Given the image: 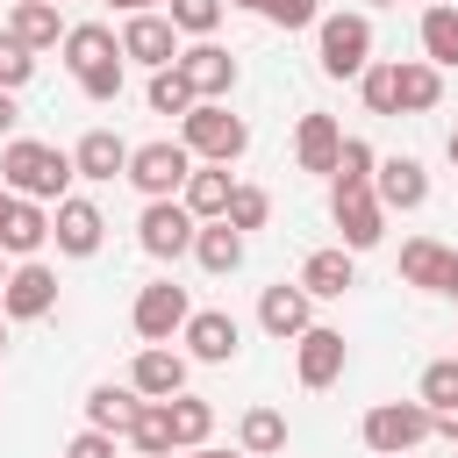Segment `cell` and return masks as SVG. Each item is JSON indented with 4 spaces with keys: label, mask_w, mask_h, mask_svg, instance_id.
<instances>
[{
    "label": "cell",
    "mask_w": 458,
    "mask_h": 458,
    "mask_svg": "<svg viewBox=\"0 0 458 458\" xmlns=\"http://www.w3.org/2000/svg\"><path fill=\"white\" fill-rule=\"evenodd\" d=\"M79 172H72V150H57V143H36V136H14L7 150H0V186L14 193V200H64V186H72Z\"/></svg>",
    "instance_id": "obj_1"
},
{
    "label": "cell",
    "mask_w": 458,
    "mask_h": 458,
    "mask_svg": "<svg viewBox=\"0 0 458 458\" xmlns=\"http://www.w3.org/2000/svg\"><path fill=\"white\" fill-rule=\"evenodd\" d=\"M64 64H72L86 100H122V64L129 57H122V36L107 21H72L64 29Z\"/></svg>",
    "instance_id": "obj_2"
},
{
    "label": "cell",
    "mask_w": 458,
    "mask_h": 458,
    "mask_svg": "<svg viewBox=\"0 0 458 458\" xmlns=\"http://www.w3.org/2000/svg\"><path fill=\"white\" fill-rule=\"evenodd\" d=\"M179 143L193 150V165H236V157L250 150V122L229 114L222 100H200V107L179 122Z\"/></svg>",
    "instance_id": "obj_3"
},
{
    "label": "cell",
    "mask_w": 458,
    "mask_h": 458,
    "mask_svg": "<svg viewBox=\"0 0 458 458\" xmlns=\"http://www.w3.org/2000/svg\"><path fill=\"white\" fill-rule=\"evenodd\" d=\"M358 437H365L372 458H401V451H415L422 437H437V415H429L422 401H379V408H365Z\"/></svg>",
    "instance_id": "obj_4"
},
{
    "label": "cell",
    "mask_w": 458,
    "mask_h": 458,
    "mask_svg": "<svg viewBox=\"0 0 458 458\" xmlns=\"http://www.w3.org/2000/svg\"><path fill=\"white\" fill-rule=\"evenodd\" d=\"M186 179H193V150H186V143L157 136V143H136V150H129V186H136L143 200H179Z\"/></svg>",
    "instance_id": "obj_5"
},
{
    "label": "cell",
    "mask_w": 458,
    "mask_h": 458,
    "mask_svg": "<svg viewBox=\"0 0 458 458\" xmlns=\"http://www.w3.org/2000/svg\"><path fill=\"white\" fill-rule=\"evenodd\" d=\"M315 57L329 79H358L372 64V21L365 14H322L315 21Z\"/></svg>",
    "instance_id": "obj_6"
},
{
    "label": "cell",
    "mask_w": 458,
    "mask_h": 458,
    "mask_svg": "<svg viewBox=\"0 0 458 458\" xmlns=\"http://www.w3.org/2000/svg\"><path fill=\"white\" fill-rule=\"evenodd\" d=\"M193 236H200V222L186 215V200H143V215H136V243H143V258H186L193 250Z\"/></svg>",
    "instance_id": "obj_7"
},
{
    "label": "cell",
    "mask_w": 458,
    "mask_h": 458,
    "mask_svg": "<svg viewBox=\"0 0 458 458\" xmlns=\"http://www.w3.org/2000/svg\"><path fill=\"white\" fill-rule=\"evenodd\" d=\"M186 322H193V301H186V286H172V279H150V286L136 293V308H129V329H136L143 344H172Z\"/></svg>",
    "instance_id": "obj_8"
},
{
    "label": "cell",
    "mask_w": 458,
    "mask_h": 458,
    "mask_svg": "<svg viewBox=\"0 0 458 458\" xmlns=\"http://www.w3.org/2000/svg\"><path fill=\"white\" fill-rule=\"evenodd\" d=\"M329 222L344 229V250H351V258L386 236V208H379L372 186H329Z\"/></svg>",
    "instance_id": "obj_9"
},
{
    "label": "cell",
    "mask_w": 458,
    "mask_h": 458,
    "mask_svg": "<svg viewBox=\"0 0 458 458\" xmlns=\"http://www.w3.org/2000/svg\"><path fill=\"white\" fill-rule=\"evenodd\" d=\"M57 308V272L43 265V258H21L14 272H7V286H0V315L7 322H43Z\"/></svg>",
    "instance_id": "obj_10"
},
{
    "label": "cell",
    "mask_w": 458,
    "mask_h": 458,
    "mask_svg": "<svg viewBox=\"0 0 458 458\" xmlns=\"http://www.w3.org/2000/svg\"><path fill=\"white\" fill-rule=\"evenodd\" d=\"M344 365H351V344H344V329L315 322L308 336H293V372H301V386H308V394L336 386V379H344Z\"/></svg>",
    "instance_id": "obj_11"
},
{
    "label": "cell",
    "mask_w": 458,
    "mask_h": 458,
    "mask_svg": "<svg viewBox=\"0 0 458 458\" xmlns=\"http://www.w3.org/2000/svg\"><path fill=\"white\" fill-rule=\"evenodd\" d=\"M258 329H265V336H279V344L308 336V329H315V293H308L301 279L265 286V293H258Z\"/></svg>",
    "instance_id": "obj_12"
},
{
    "label": "cell",
    "mask_w": 458,
    "mask_h": 458,
    "mask_svg": "<svg viewBox=\"0 0 458 458\" xmlns=\"http://www.w3.org/2000/svg\"><path fill=\"white\" fill-rule=\"evenodd\" d=\"M50 243H57L64 258H93V250L107 243V215H100L93 200H79V193H64V200L50 208Z\"/></svg>",
    "instance_id": "obj_13"
},
{
    "label": "cell",
    "mask_w": 458,
    "mask_h": 458,
    "mask_svg": "<svg viewBox=\"0 0 458 458\" xmlns=\"http://www.w3.org/2000/svg\"><path fill=\"white\" fill-rule=\"evenodd\" d=\"M122 57H129V64H150V72L179 64V29H172V14H129V21H122Z\"/></svg>",
    "instance_id": "obj_14"
},
{
    "label": "cell",
    "mask_w": 458,
    "mask_h": 458,
    "mask_svg": "<svg viewBox=\"0 0 458 458\" xmlns=\"http://www.w3.org/2000/svg\"><path fill=\"white\" fill-rule=\"evenodd\" d=\"M179 336H186V358H200V365H229L243 351V329H236L229 308H193V322Z\"/></svg>",
    "instance_id": "obj_15"
},
{
    "label": "cell",
    "mask_w": 458,
    "mask_h": 458,
    "mask_svg": "<svg viewBox=\"0 0 458 458\" xmlns=\"http://www.w3.org/2000/svg\"><path fill=\"white\" fill-rule=\"evenodd\" d=\"M336 157H344V129H336V114H301V129H293V165L301 172H315V179H336Z\"/></svg>",
    "instance_id": "obj_16"
},
{
    "label": "cell",
    "mask_w": 458,
    "mask_h": 458,
    "mask_svg": "<svg viewBox=\"0 0 458 458\" xmlns=\"http://www.w3.org/2000/svg\"><path fill=\"white\" fill-rule=\"evenodd\" d=\"M372 193H379L386 215H415V208L429 200V172H422V157H379Z\"/></svg>",
    "instance_id": "obj_17"
},
{
    "label": "cell",
    "mask_w": 458,
    "mask_h": 458,
    "mask_svg": "<svg viewBox=\"0 0 458 458\" xmlns=\"http://www.w3.org/2000/svg\"><path fill=\"white\" fill-rule=\"evenodd\" d=\"M129 386H136L143 401H179V394H186V358H179L172 344H143L136 365H129Z\"/></svg>",
    "instance_id": "obj_18"
},
{
    "label": "cell",
    "mask_w": 458,
    "mask_h": 458,
    "mask_svg": "<svg viewBox=\"0 0 458 458\" xmlns=\"http://www.w3.org/2000/svg\"><path fill=\"white\" fill-rule=\"evenodd\" d=\"M179 72H186V86H193L200 100H222V93L236 86V57H229L215 36H208V43H186V50H179Z\"/></svg>",
    "instance_id": "obj_19"
},
{
    "label": "cell",
    "mask_w": 458,
    "mask_h": 458,
    "mask_svg": "<svg viewBox=\"0 0 458 458\" xmlns=\"http://www.w3.org/2000/svg\"><path fill=\"white\" fill-rule=\"evenodd\" d=\"M72 172H79V179H93V186L129 179V143H122L114 129H86V136L72 143Z\"/></svg>",
    "instance_id": "obj_20"
},
{
    "label": "cell",
    "mask_w": 458,
    "mask_h": 458,
    "mask_svg": "<svg viewBox=\"0 0 458 458\" xmlns=\"http://www.w3.org/2000/svg\"><path fill=\"white\" fill-rule=\"evenodd\" d=\"M451 272H458V250H451V243H437V236H408V243H401V279H408V286L444 293Z\"/></svg>",
    "instance_id": "obj_21"
},
{
    "label": "cell",
    "mask_w": 458,
    "mask_h": 458,
    "mask_svg": "<svg viewBox=\"0 0 458 458\" xmlns=\"http://www.w3.org/2000/svg\"><path fill=\"white\" fill-rule=\"evenodd\" d=\"M136 415H143V394H136V386H114V379H100V386L86 394V429L129 437V429H136Z\"/></svg>",
    "instance_id": "obj_22"
},
{
    "label": "cell",
    "mask_w": 458,
    "mask_h": 458,
    "mask_svg": "<svg viewBox=\"0 0 458 458\" xmlns=\"http://www.w3.org/2000/svg\"><path fill=\"white\" fill-rule=\"evenodd\" d=\"M301 286H308L315 301H344V293L358 286V265H351V250H344V243H329V250H308V265H301Z\"/></svg>",
    "instance_id": "obj_23"
},
{
    "label": "cell",
    "mask_w": 458,
    "mask_h": 458,
    "mask_svg": "<svg viewBox=\"0 0 458 458\" xmlns=\"http://www.w3.org/2000/svg\"><path fill=\"white\" fill-rule=\"evenodd\" d=\"M229 193H236V179H229V165H193V179H186V215L193 222H222L229 215Z\"/></svg>",
    "instance_id": "obj_24"
},
{
    "label": "cell",
    "mask_w": 458,
    "mask_h": 458,
    "mask_svg": "<svg viewBox=\"0 0 458 458\" xmlns=\"http://www.w3.org/2000/svg\"><path fill=\"white\" fill-rule=\"evenodd\" d=\"M7 36H14V43H29V50H50V43H64V14H57V0H14V14H7Z\"/></svg>",
    "instance_id": "obj_25"
},
{
    "label": "cell",
    "mask_w": 458,
    "mask_h": 458,
    "mask_svg": "<svg viewBox=\"0 0 458 458\" xmlns=\"http://www.w3.org/2000/svg\"><path fill=\"white\" fill-rule=\"evenodd\" d=\"M394 93H401V114H429L444 100V72L429 57H408V64H394Z\"/></svg>",
    "instance_id": "obj_26"
},
{
    "label": "cell",
    "mask_w": 458,
    "mask_h": 458,
    "mask_svg": "<svg viewBox=\"0 0 458 458\" xmlns=\"http://www.w3.org/2000/svg\"><path fill=\"white\" fill-rule=\"evenodd\" d=\"M50 243V208L43 200H14V215H7V229H0V250L7 258H36Z\"/></svg>",
    "instance_id": "obj_27"
},
{
    "label": "cell",
    "mask_w": 458,
    "mask_h": 458,
    "mask_svg": "<svg viewBox=\"0 0 458 458\" xmlns=\"http://www.w3.org/2000/svg\"><path fill=\"white\" fill-rule=\"evenodd\" d=\"M193 258H200V272L229 279V272L243 265V229H229V222H200V236H193Z\"/></svg>",
    "instance_id": "obj_28"
},
{
    "label": "cell",
    "mask_w": 458,
    "mask_h": 458,
    "mask_svg": "<svg viewBox=\"0 0 458 458\" xmlns=\"http://www.w3.org/2000/svg\"><path fill=\"white\" fill-rule=\"evenodd\" d=\"M165 415H172V451H200L208 429H215V401H200V394L165 401Z\"/></svg>",
    "instance_id": "obj_29"
},
{
    "label": "cell",
    "mask_w": 458,
    "mask_h": 458,
    "mask_svg": "<svg viewBox=\"0 0 458 458\" xmlns=\"http://www.w3.org/2000/svg\"><path fill=\"white\" fill-rule=\"evenodd\" d=\"M236 444H243L250 458H272V451H286V415H279V408H243V422H236Z\"/></svg>",
    "instance_id": "obj_30"
},
{
    "label": "cell",
    "mask_w": 458,
    "mask_h": 458,
    "mask_svg": "<svg viewBox=\"0 0 458 458\" xmlns=\"http://www.w3.org/2000/svg\"><path fill=\"white\" fill-rule=\"evenodd\" d=\"M422 57L437 72L458 64V7H422Z\"/></svg>",
    "instance_id": "obj_31"
},
{
    "label": "cell",
    "mask_w": 458,
    "mask_h": 458,
    "mask_svg": "<svg viewBox=\"0 0 458 458\" xmlns=\"http://www.w3.org/2000/svg\"><path fill=\"white\" fill-rule=\"evenodd\" d=\"M143 100H150V114H179V122H186L193 107H200V93L186 86V72H179V64L150 72V93H143Z\"/></svg>",
    "instance_id": "obj_32"
},
{
    "label": "cell",
    "mask_w": 458,
    "mask_h": 458,
    "mask_svg": "<svg viewBox=\"0 0 458 458\" xmlns=\"http://www.w3.org/2000/svg\"><path fill=\"white\" fill-rule=\"evenodd\" d=\"M415 401H422L429 415L458 408V358H429V365H422V379H415Z\"/></svg>",
    "instance_id": "obj_33"
},
{
    "label": "cell",
    "mask_w": 458,
    "mask_h": 458,
    "mask_svg": "<svg viewBox=\"0 0 458 458\" xmlns=\"http://www.w3.org/2000/svg\"><path fill=\"white\" fill-rule=\"evenodd\" d=\"M129 444H136V458H172V415H165V401H143Z\"/></svg>",
    "instance_id": "obj_34"
},
{
    "label": "cell",
    "mask_w": 458,
    "mask_h": 458,
    "mask_svg": "<svg viewBox=\"0 0 458 458\" xmlns=\"http://www.w3.org/2000/svg\"><path fill=\"white\" fill-rule=\"evenodd\" d=\"M222 7H229V0H165V14H172V29H179V36H193V43H208V36H215V21H222Z\"/></svg>",
    "instance_id": "obj_35"
},
{
    "label": "cell",
    "mask_w": 458,
    "mask_h": 458,
    "mask_svg": "<svg viewBox=\"0 0 458 458\" xmlns=\"http://www.w3.org/2000/svg\"><path fill=\"white\" fill-rule=\"evenodd\" d=\"M222 222H229V229H243V236H250V229H265V222H272V193H265V186H236Z\"/></svg>",
    "instance_id": "obj_36"
},
{
    "label": "cell",
    "mask_w": 458,
    "mask_h": 458,
    "mask_svg": "<svg viewBox=\"0 0 458 458\" xmlns=\"http://www.w3.org/2000/svg\"><path fill=\"white\" fill-rule=\"evenodd\" d=\"M358 93H365V107H372V114H401V93H394V64H379V57H372V64L358 72Z\"/></svg>",
    "instance_id": "obj_37"
},
{
    "label": "cell",
    "mask_w": 458,
    "mask_h": 458,
    "mask_svg": "<svg viewBox=\"0 0 458 458\" xmlns=\"http://www.w3.org/2000/svg\"><path fill=\"white\" fill-rule=\"evenodd\" d=\"M372 172H379L372 143H365V136H344V157H336V179H329V186H372Z\"/></svg>",
    "instance_id": "obj_38"
},
{
    "label": "cell",
    "mask_w": 458,
    "mask_h": 458,
    "mask_svg": "<svg viewBox=\"0 0 458 458\" xmlns=\"http://www.w3.org/2000/svg\"><path fill=\"white\" fill-rule=\"evenodd\" d=\"M29 79H36V50H29V43H14V36L0 29V86L14 93V86H29Z\"/></svg>",
    "instance_id": "obj_39"
},
{
    "label": "cell",
    "mask_w": 458,
    "mask_h": 458,
    "mask_svg": "<svg viewBox=\"0 0 458 458\" xmlns=\"http://www.w3.org/2000/svg\"><path fill=\"white\" fill-rule=\"evenodd\" d=\"M265 21L286 29V36H293V29H315V21H322V0H265Z\"/></svg>",
    "instance_id": "obj_40"
},
{
    "label": "cell",
    "mask_w": 458,
    "mask_h": 458,
    "mask_svg": "<svg viewBox=\"0 0 458 458\" xmlns=\"http://www.w3.org/2000/svg\"><path fill=\"white\" fill-rule=\"evenodd\" d=\"M64 458H114V437H107V429H79V437L64 444Z\"/></svg>",
    "instance_id": "obj_41"
},
{
    "label": "cell",
    "mask_w": 458,
    "mask_h": 458,
    "mask_svg": "<svg viewBox=\"0 0 458 458\" xmlns=\"http://www.w3.org/2000/svg\"><path fill=\"white\" fill-rule=\"evenodd\" d=\"M14 122H21V107H14V93L0 86V136H7V143H14Z\"/></svg>",
    "instance_id": "obj_42"
},
{
    "label": "cell",
    "mask_w": 458,
    "mask_h": 458,
    "mask_svg": "<svg viewBox=\"0 0 458 458\" xmlns=\"http://www.w3.org/2000/svg\"><path fill=\"white\" fill-rule=\"evenodd\" d=\"M437 437H444V444H458V408H444V415H437Z\"/></svg>",
    "instance_id": "obj_43"
},
{
    "label": "cell",
    "mask_w": 458,
    "mask_h": 458,
    "mask_svg": "<svg viewBox=\"0 0 458 458\" xmlns=\"http://www.w3.org/2000/svg\"><path fill=\"white\" fill-rule=\"evenodd\" d=\"M107 7H122V14H157V0H107Z\"/></svg>",
    "instance_id": "obj_44"
},
{
    "label": "cell",
    "mask_w": 458,
    "mask_h": 458,
    "mask_svg": "<svg viewBox=\"0 0 458 458\" xmlns=\"http://www.w3.org/2000/svg\"><path fill=\"white\" fill-rule=\"evenodd\" d=\"M179 458H250V451H208V444H200V451H179Z\"/></svg>",
    "instance_id": "obj_45"
},
{
    "label": "cell",
    "mask_w": 458,
    "mask_h": 458,
    "mask_svg": "<svg viewBox=\"0 0 458 458\" xmlns=\"http://www.w3.org/2000/svg\"><path fill=\"white\" fill-rule=\"evenodd\" d=\"M7 215H14V193H7V186H0V229H7Z\"/></svg>",
    "instance_id": "obj_46"
},
{
    "label": "cell",
    "mask_w": 458,
    "mask_h": 458,
    "mask_svg": "<svg viewBox=\"0 0 458 458\" xmlns=\"http://www.w3.org/2000/svg\"><path fill=\"white\" fill-rule=\"evenodd\" d=\"M444 301H458V272H451V286H444Z\"/></svg>",
    "instance_id": "obj_47"
},
{
    "label": "cell",
    "mask_w": 458,
    "mask_h": 458,
    "mask_svg": "<svg viewBox=\"0 0 458 458\" xmlns=\"http://www.w3.org/2000/svg\"><path fill=\"white\" fill-rule=\"evenodd\" d=\"M229 7H258V14H265V0H229Z\"/></svg>",
    "instance_id": "obj_48"
},
{
    "label": "cell",
    "mask_w": 458,
    "mask_h": 458,
    "mask_svg": "<svg viewBox=\"0 0 458 458\" xmlns=\"http://www.w3.org/2000/svg\"><path fill=\"white\" fill-rule=\"evenodd\" d=\"M0 358H7V315H0Z\"/></svg>",
    "instance_id": "obj_49"
},
{
    "label": "cell",
    "mask_w": 458,
    "mask_h": 458,
    "mask_svg": "<svg viewBox=\"0 0 458 458\" xmlns=\"http://www.w3.org/2000/svg\"><path fill=\"white\" fill-rule=\"evenodd\" d=\"M444 150H451V165H458V129H451V143H444Z\"/></svg>",
    "instance_id": "obj_50"
},
{
    "label": "cell",
    "mask_w": 458,
    "mask_h": 458,
    "mask_svg": "<svg viewBox=\"0 0 458 458\" xmlns=\"http://www.w3.org/2000/svg\"><path fill=\"white\" fill-rule=\"evenodd\" d=\"M0 258H7V250H0ZM0 286H7V265H0Z\"/></svg>",
    "instance_id": "obj_51"
},
{
    "label": "cell",
    "mask_w": 458,
    "mask_h": 458,
    "mask_svg": "<svg viewBox=\"0 0 458 458\" xmlns=\"http://www.w3.org/2000/svg\"><path fill=\"white\" fill-rule=\"evenodd\" d=\"M429 7H458V0H429Z\"/></svg>",
    "instance_id": "obj_52"
},
{
    "label": "cell",
    "mask_w": 458,
    "mask_h": 458,
    "mask_svg": "<svg viewBox=\"0 0 458 458\" xmlns=\"http://www.w3.org/2000/svg\"><path fill=\"white\" fill-rule=\"evenodd\" d=\"M372 7H401V0H372Z\"/></svg>",
    "instance_id": "obj_53"
}]
</instances>
